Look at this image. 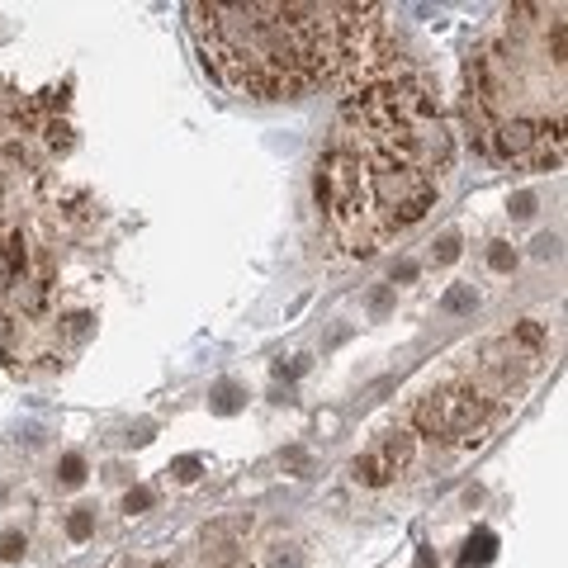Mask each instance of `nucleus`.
Instances as JSON below:
<instances>
[{"instance_id": "12", "label": "nucleus", "mask_w": 568, "mask_h": 568, "mask_svg": "<svg viewBox=\"0 0 568 568\" xmlns=\"http://www.w3.org/2000/svg\"><path fill=\"white\" fill-rule=\"evenodd\" d=\"M147 507H152V492H147V488H128V497H124L128 516H138V511H147Z\"/></svg>"}, {"instance_id": "2", "label": "nucleus", "mask_w": 568, "mask_h": 568, "mask_svg": "<svg viewBox=\"0 0 568 568\" xmlns=\"http://www.w3.org/2000/svg\"><path fill=\"white\" fill-rule=\"evenodd\" d=\"M189 38L208 76L247 100H299L360 71L384 33L379 5H185Z\"/></svg>"}, {"instance_id": "20", "label": "nucleus", "mask_w": 568, "mask_h": 568, "mask_svg": "<svg viewBox=\"0 0 568 568\" xmlns=\"http://www.w3.org/2000/svg\"><path fill=\"white\" fill-rule=\"evenodd\" d=\"M394 280H417V266H412V261H398V266H394Z\"/></svg>"}, {"instance_id": "6", "label": "nucleus", "mask_w": 568, "mask_h": 568, "mask_svg": "<svg viewBox=\"0 0 568 568\" xmlns=\"http://www.w3.org/2000/svg\"><path fill=\"white\" fill-rule=\"evenodd\" d=\"M445 313H473L478 308V294H473V284H450L445 289V299H441Z\"/></svg>"}, {"instance_id": "21", "label": "nucleus", "mask_w": 568, "mask_h": 568, "mask_svg": "<svg viewBox=\"0 0 568 568\" xmlns=\"http://www.w3.org/2000/svg\"><path fill=\"white\" fill-rule=\"evenodd\" d=\"M284 464H289V469H308V455H303V450H289Z\"/></svg>"}, {"instance_id": "15", "label": "nucleus", "mask_w": 568, "mask_h": 568, "mask_svg": "<svg viewBox=\"0 0 568 568\" xmlns=\"http://www.w3.org/2000/svg\"><path fill=\"white\" fill-rule=\"evenodd\" d=\"M389 308H394V289H389V284H379L374 294H369V313H374V317H384Z\"/></svg>"}, {"instance_id": "3", "label": "nucleus", "mask_w": 568, "mask_h": 568, "mask_svg": "<svg viewBox=\"0 0 568 568\" xmlns=\"http://www.w3.org/2000/svg\"><path fill=\"white\" fill-rule=\"evenodd\" d=\"M564 5H511L464 62L469 138L502 161L554 171L564 157Z\"/></svg>"}, {"instance_id": "1", "label": "nucleus", "mask_w": 568, "mask_h": 568, "mask_svg": "<svg viewBox=\"0 0 568 568\" xmlns=\"http://www.w3.org/2000/svg\"><path fill=\"white\" fill-rule=\"evenodd\" d=\"M455 166L441 95L408 62H369L346 90L313 171V199L341 252L369 256L436 208Z\"/></svg>"}, {"instance_id": "17", "label": "nucleus", "mask_w": 568, "mask_h": 568, "mask_svg": "<svg viewBox=\"0 0 568 568\" xmlns=\"http://www.w3.org/2000/svg\"><path fill=\"white\" fill-rule=\"evenodd\" d=\"M531 213H536V194H531V189L511 194V218H531Z\"/></svg>"}, {"instance_id": "11", "label": "nucleus", "mask_w": 568, "mask_h": 568, "mask_svg": "<svg viewBox=\"0 0 568 568\" xmlns=\"http://www.w3.org/2000/svg\"><path fill=\"white\" fill-rule=\"evenodd\" d=\"M488 266L497 270V275H507V270L516 266V252H511L507 242H497V247H492V252H488Z\"/></svg>"}, {"instance_id": "14", "label": "nucleus", "mask_w": 568, "mask_h": 568, "mask_svg": "<svg viewBox=\"0 0 568 568\" xmlns=\"http://www.w3.org/2000/svg\"><path fill=\"white\" fill-rule=\"evenodd\" d=\"M459 256V232H441L436 237V261H455Z\"/></svg>"}, {"instance_id": "19", "label": "nucleus", "mask_w": 568, "mask_h": 568, "mask_svg": "<svg viewBox=\"0 0 568 568\" xmlns=\"http://www.w3.org/2000/svg\"><path fill=\"white\" fill-rule=\"evenodd\" d=\"M275 568H299V550H289V545H284V550L275 554Z\"/></svg>"}, {"instance_id": "7", "label": "nucleus", "mask_w": 568, "mask_h": 568, "mask_svg": "<svg viewBox=\"0 0 568 568\" xmlns=\"http://www.w3.org/2000/svg\"><path fill=\"white\" fill-rule=\"evenodd\" d=\"M208 408L223 412V417H232V412L242 408V389H237V384H218V389L208 394Z\"/></svg>"}, {"instance_id": "8", "label": "nucleus", "mask_w": 568, "mask_h": 568, "mask_svg": "<svg viewBox=\"0 0 568 568\" xmlns=\"http://www.w3.org/2000/svg\"><path fill=\"white\" fill-rule=\"evenodd\" d=\"M492 550H497L492 531H478V536L469 540V554H464V564H492Z\"/></svg>"}, {"instance_id": "10", "label": "nucleus", "mask_w": 568, "mask_h": 568, "mask_svg": "<svg viewBox=\"0 0 568 568\" xmlns=\"http://www.w3.org/2000/svg\"><path fill=\"white\" fill-rule=\"evenodd\" d=\"M199 469H204V464H199V455H180L171 464V478L175 483H194V478H199Z\"/></svg>"}, {"instance_id": "4", "label": "nucleus", "mask_w": 568, "mask_h": 568, "mask_svg": "<svg viewBox=\"0 0 568 568\" xmlns=\"http://www.w3.org/2000/svg\"><path fill=\"white\" fill-rule=\"evenodd\" d=\"M540 350H531L516 336H497L469 355V369L441 379L412 403V436L431 445H473L488 436V426L502 417L516 394L526 389L531 365Z\"/></svg>"}, {"instance_id": "13", "label": "nucleus", "mask_w": 568, "mask_h": 568, "mask_svg": "<svg viewBox=\"0 0 568 568\" xmlns=\"http://www.w3.org/2000/svg\"><path fill=\"white\" fill-rule=\"evenodd\" d=\"M81 478H85V459H81V455H66V459H62V483H71V488H76Z\"/></svg>"}, {"instance_id": "22", "label": "nucleus", "mask_w": 568, "mask_h": 568, "mask_svg": "<svg viewBox=\"0 0 568 568\" xmlns=\"http://www.w3.org/2000/svg\"><path fill=\"white\" fill-rule=\"evenodd\" d=\"M417 568H436V554H431V550H422V554H417Z\"/></svg>"}, {"instance_id": "9", "label": "nucleus", "mask_w": 568, "mask_h": 568, "mask_svg": "<svg viewBox=\"0 0 568 568\" xmlns=\"http://www.w3.org/2000/svg\"><path fill=\"white\" fill-rule=\"evenodd\" d=\"M90 531H95V511H85V507H81V511H71V516H66V536H71V540H90Z\"/></svg>"}, {"instance_id": "5", "label": "nucleus", "mask_w": 568, "mask_h": 568, "mask_svg": "<svg viewBox=\"0 0 568 568\" xmlns=\"http://www.w3.org/2000/svg\"><path fill=\"white\" fill-rule=\"evenodd\" d=\"M412 455H417V436H412V431H389L374 450H365V455L350 464V478L365 483V488H384V483H394L398 473L412 464Z\"/></svg>"}, {"instance_id": "16", "label": "nucleus", "mask_w": 568, "mask_h": 568, "mask_svg": "<svg viewBox=\"0 0 568 568\" xmlns=\"http://www.w3.org/2000/svg\"><path fill=\"white\" fill-rule=\"evenodd\" d=\"M0 559H24V536L5 531V536H0Z\"/></svg>"}, {"instance_id": "18", "label": "nucleus", "mask_w": 568, "mask_h": 568, "mask_svg": "<svg viewBox=\"0 0 568 568\" xmlns=\"http://www.w3.org/2000/svg\"><path fill=\"white\" fill-rule=\"evenodd\" d=\"M536 256H545V261H550V256H559V237H554V232L536 237Z\"/></svg>"}]
</instances>
